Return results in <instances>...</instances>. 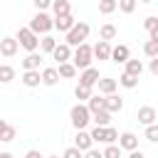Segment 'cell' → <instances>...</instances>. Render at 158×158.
Wrapping results in <instances>:
<instances>
[{
    "mask_svg": "<svg viewBox=\"0 0 158 158\" xmlns=\"http://www.w3.org/2000/svg\"><path fill=\"white\" fill-rule=\"evenodd\" d=\"M69 118H72V126L77 128V131H81V128H86V123L91 121V111H89V106L86 104H74L72 106V111H69Z\"/></svg>",
    "mask_w": 158,
    "mask_h": 158,
    "instance_id": "1",
    "label": "cell"
},
{
    "mask_svg": "<svg viewBox=\"0 0 158 158\" xmlns=\"http://www.w3.org/2000/svg\"><path fill=\"white\" fill-rule=\"evenodd\" d=\"M91 59H94V49H91V44H86V42H81V44L74 49V54H72V62H74L77 69L91 67Z\"/></svg>",
    "mask_w": 158,
    "mask_h": 158,
    "instance_id": "2",
    "label": "cell"
},
{
    "mask_svg": "<svg viewBox=\"0 0 158 158\" xmlns=\"http://www.w3.org/2000/svg\"><path fill=\"white\" fill-rule=\"evenodd\" d=\"M89 30H91V27H89L86 22H77V25H74V27L67 32V40H64V42H67L69 47H79L81 42H86Z\"/></svg>",
    "mask_w": 158,
    "mask_h": 158,
    "instance_id": "3",
    "label": "cell"
},
{
    "mask_svg": "<svg viewBox=\"0 0 158 158\" xmlns=\"http://www.w3.org/2000/svg\"><path fill=\"white\" fill-rule=\"evenodd\" d=\"M15 37H17L20 47H25L27 52H37V47H40V35H37V32H32L30 27H20Z\"/></svg>",
    "mask_w": 158,
    "mask_h": 158,
    "instance_id": "4",
    "label": "cell"
},
{
    "mask_svg": "<svg viewBox=\"0 0 158 158\" xmlns=\"http://www.w3.org/2000/svg\"><path fill=\"white\" fill-rule=\"evenodd\" d=\"M52 27H54V20H52L47 12H40V10H37V15L30 20V30L37 32V35H49Z\"/></svg>",
    "mask_w": 158,
    "mask_h": 158,
    "instance_id": "5",
    "label": "cell"
},
{
    "mask_svg": "<svg viewBox=\"0 0 158 158\" xmlns=\"http://www.w3.org/2000/svg\"><path fill=\"white\" fill-rule=\"evenodd\" d=\"M99 79H101V77H99V69H94V67H86V69H81V74H79V84H81V86H91V89H94V86L99 84Z\"/></svg>",
    "mask_w": 158,
    "mask_h": 158,
    "instance_id": "6",
    "label": "cell"
},
{
    "mask_svg": "<svg viewBox=\"0 0 158 158\" xmlns=\"http://www.w3.org/2000/svg\"><path fill=\"white\" fill-rule=\"evenodd\" d=\"M17 49H20L17 37H2V40H0V54H2V57H15Z\"/></svg>",
    "mask_w": 158,
    "mask_h": 158,
    "instance_id": "7",
    "label": "cell"
},
{
    "mask_svg": "<svg viewBox=\"0 0 158 158\" xmlns=\"http://www.w3.org/2000/svg\"><path fill=\"white\" fill-rule=\"evenodd\" d=\"M136 118H138V123L151 126V123H156V121H158V114H156V109H153V106H141V109H138V114H136Z\"/></svg>",
    "mask_w": 158,
    "mask_h": 158,
    "instance_id": "8",
    "label": "cell"
},
{
    "mask_svg": "<svg viewBox=\"0 0 158 158\" xmlns=\"http://www.w3.org/2000/svg\"><path fill=\"white\" fill-rule=\"evenodd\" d=\"M91 49H94V57H96L99 62H106V59H111V49H114V47H111L106 40H99Z\"/></svg>",
    "mask_w": 158,
    "mask_h": 158,
    "instance_id": "9",
    "label": "cell"
},
{
    "mask_svg": "<svg viewBox=\"0 0 158 158\" xmlns=\"http://www.w3.org/2000/svg\"><path fill=\"white\" fill-rule=\"evenodd\" d=\"M22 84L30 86V89L40 86V84H42V72H40V69H25V72H22Z\"/></svg>",
    "mask_w": 158,
    "mask_h": 158,
    "instance_id": "10",
    "label": "cell"
},
{
    "mask_svg": "<svg viewBox=\"0 0 158 158\" xmlns=\"http://www.w3.org/2000/svg\"><path fill=\"white\" fill-rule=\"evenodd\" d=\"M118 146H121V151H136L138 148V136L131 133V131H123L118 136Z\"/></svg>",
    "mask_w": 158,
    "mask_h": 158,
    "instance_id": "11",
    "label": "cell"
},
{
    "mask_svg": "<svg viewBox=\"0 0 158 158\" xmlns=\"http://www.w3.org/2000/svg\"><path fill=\"white\" fill-rule=\"evenodd\" d=\"M74 146L79 148V151H89L91 146H94V138H91V133L89 131H77V136H74Z\"/></svg>",
    "mask_w": 158,
    "mask_h": 158,
    "instance_id": "12",
    "label": "cell"
},
{
    "mask_svg": "<svg viewBox=\"0 0 158 158\" xmlns=\"http://www.w3.org/2000/svg\"><path fill=\"white\" fill-rule=\"evenodd\" d=\"M128 59H131V52H128L126 44H116V47L111 49V62H116V64H126Z\"/></svg>",
    "mask_w": 158,
    "mask_h": 158,
    "instance_id": "13",
    "label": "cell"
},
{
    "mask_svg": "<svg viewBox=\"0 0 158 158\" xmlns=\"http://www.w3.org/2000/svg\"><path fill=\"white\" fill-rule=\"evenodd\" d=\"M74 25H77V20H74L72 12H69V15H59V17H54V27H57L59 32H69Z\"/></svg>",
    "mask_w": 158,
    "mask_h": 158,
    "instance_id": "14",
    "label": "cell"
},
{
    "mask_svg": "<svg viewBox=\"0 0 158 158\" xmlns=\"http://www.w3.org/2000/svg\"><path fill=\"white\" fill-rule=\"evenodd\" d=\"M52 57H54L59 64H64V62H69V59H72V47H69L67 42H62V44H57V47H54Z\"/></svg>",
    "mask_w": 158,
    "mask_h": 158,
    "instance_id": "15",
    "label": "cell"
},
{
    "mask_svg": "<svg viewBox=\"0 0 158 158\" xmlns=\"http://www.w3.org/2000/svg\"><path fill=\"white\" fill-rule=\"evenodd\" d=\"M59 79H62V77H59V69H57V67L42 69V84H44V86H54Z\"/></svg>",
    "mask_w": 158,
    "mask_h": 158,
    "instance_id": "16",
    "label": "cell"
},
{
    "mask_svg": "<svg viewBox=\"0 0 158 158\" xmlns=\"http://www.w3.org/2000/svg\"><path fill=\"white\" fill-rule=\"evenodd\" d=\"M96 86H99V91H101V94L106 96V94H114V91H116V86H118V81H116V79H111V77H101Z\"/></svg>",
    "mask_w": 158,
    "mask_h": 158,
    "instance_id": "17",
    "label": "cell"
},
{
    "mask_svg": "<svg viewBox=\"0 0 158 158\" xmlns=\"http://www.w3.org/2000/svg\"><path fill=\"white\" fill-rule=\"evenodd\" d=\"M104 99H106V111L116 114V111H121V109H123V99H121L118 94H106Z\"/></svg>",
    "mask_w": 158,
    "mask_h": 158,
    "instance_id": "18",
    "label": "cell"
},
{
    "mask_svg": "<svg viewBox=\"0 0 158 158\" xmlns=\"http://www.w3.org/2000/svg\"><path fill=\"white\" fill-rule=\"evenodd\" d=\"M40 62H42V57H40L37 52H30V54L22 59V69H40Z\"/></svg>",
    "mask_w": 158,
    "mask_h": 158,
    "instance_id": "19",
    "label": "cell"
},
{
    "mask_svg": "<svg viewBox=\"0 0 158 158\" xmlns=\"http://www.w3.org/2000/svg\"><path fill=\"white\" fill-rule=\"evenodd\" d=\"M52 10H54V17H59V15H69L72 12V5H69V0H54L52 2Z\"/></svg>",
    "mask_w": 158,
    "mask_h": 158,
    "instance_id": "20",
    "label": "cell"
},
{
    "mask_svg": "<svg viewBox=\"0 0 158 158\" xmlns=\"http://www.w3.org/2000/svg\"><path fill=\"white\" fill-rule=\"evenodd\" d=\"M118 84H121L123 89H136V86H138V77H133V74L123 72V74L118 77Z\"/></svg>",
    "mask_w": 158,
    "mask_h": 158,
    "instance_id": "21",
    "label": "cell"
},
{
    "mask_svg": "<svg viewBox=\"0 0 158 158\" xmlns=\"http://www.w3.org/2000/svg\"><path fill=\"white\" fill-rule=\"evenodd\" d=\"M91 121H94L96 126H109V121H111V111H106V109H101V111H96V114H91Z\"/></svg>",
    "mask_w": 158,
    "mask_h": 158,
    "instance_id": "22",
    "label": "cell"
},
{
    "mask_svg": "<svg viewBox=\"0 0 158 158\" xmlns=\"http://www.w3.org/2000/svg\"><path fill=\"white\" fill-rule=\"evenodd\" d=\"M126 72L133 74V77H141V74H143V62H141V59H128V62H126Z\"/></svg>",
    "mask_w": 158,
    "mask_h": 158,
    "instance_id": "23",
    "label": "cell"
},
{
    "mask_svg": "<svg viewBox=\"0 0 158 158\" xmlns=\"http://www.w3.org/2000/svg\"><path fill=\"white\" fill-rule=\"evenodd\" d=\"M59 77H62V79H72V77H77V67H74V62H64V64H59Z\"/></svg>",
    "mask_w": 158,
    "mask_h": 158,
    "instance_id": "24",
    "label": "cell"
},
{
    "mask_svg": "<svg viewBox=\"0 0 158 158\" xmlns=\"http://www.w3.org/2000/svg\"><path fill=\"white\" fill-rule=\"evenodd\" d=\"M86 106H89V111H91V114H96V111L106 109V99H104V96H91V99L86 101Z\"/></svg>",
    "mask_w": 158,
    "mask_h": 158,
    "instance_id": "25",
    "label": "cell"
},
{
    "mask_svg": "<svg viewBox=\"0 0 158 158\" xmlns=\"http://www.w3.org/2000/svg\"><path fill=\"white\" fill-rule=\"evenodd\" d=\"M15 79V69L10 64H0V84H10Z\"/></svg>",
    "mask_w": 158,
    "mask_h": 158,
    "instance_id": "26",
    "label": "cell"
},
{
    "mask_svg": "<svg viewBox=\"0 0 158 158\" xmlns=\"http://www.w3.org/2000/svg\"><path fill=\"white\" fill-rule=\"evenodd\" d=\"M74 96L84 104V101H89L94 94H91V86H81V84H77V89H74Z\"/></svg>",
    "mask_w": 158,
    "mask_h": 158,
    "instance_id": "27",
    "label": "cell"
},
{
    "mask_svg": "<svg viewBox=\"0 0 158 158\" xmlns=\"http://www.w3.org/2000/svg\"><path fill=\"white\" fill-rule=\"evenodd\" d=\"M118 7V0H99V12L101 15H111Z\"/></svg>",
    "mask_w": 158,
    "mask_h": 158,
    "instance_id": "28",
    "label": "cell"
},
{
    "mask_svg": "<svg viewBox=\"0 0 158 158\" xmlns=\"http://www.w3.org/2000/svg\"><path fill=\"white\" fill-rule=\"evenodd\" d=\"M99 37H101V40H106V42H109V40H114V37H116V27H114L111 22L101 25V30H99Z\"/></svg>",
    "mask_w": 158,
    "mask_h": 158,
    "instance_id": "29",
    "label": "cell"
},
{
    "mask_svg": "<svg viewBox=\"0 0 158 158\" xmlns=\"http://www.w3.org/2000/svg\"><path fill=\"white\" fill-rule=\"evenodd\" d=\"M89 133H91L94 143H106V126H94Z\"/></svg>",
    "mask_w": 158,
    "mask_h": 158,
    "instance_id": "30",
    "label": "cell"
},
{
    "mask_svg": "<svg viewBox=\"0 0 158 158\" xmlns=\"http://www.w3.org/2000/svg\"><path fill=\"white\" fill-rule=\"evenodd\" d=\"M40 47H42V52H54V47H57V40L54 37H49V35H44L42 40H40Z\"/></svg>",
    "mask_w": 158,
    "mask_h": 158,
    "instance_id": "31",
    "label": "cell"
},
{
    "mask_svg": "<svg viewBox=\"0 0 158 158\" xmlns=\"http://www.w3.org/2000/svg\"><path fill=\"white\" fill-rule=\"evenodd\" d=\"M143 54H146V57H151V59H153V57H158V42H156V40H148V42L143 44Z\"/></svg>",
    "mask_w": 158,
    "mask_h": 158,
    "instance_id": "32",
    "label": "cell"
},
{
    "mask_svg": "<svg viewBox=\"0 0 158 158\" xmlns=\"http://www.w3.org/2000/svg\"><path fill=\"white\" fill-rule=\"evenodd\" d=\"M104 158H121V146L109 143V146L104 148Z\"/></svg>",
    "mask_w": 158,
    "mask_h": 158,
    "instance_id": "33",
    "label": "cell"
},
{
    "mask_svg": "<svg viewBox=\"0 0 158 158\" xmlns=\"http://www.w3.org/2000/svg\"><path fill=\"white\" fill-rule=\"evenodd\" d=\"M136 2H138V0H118V10L126 12V15H131V12L136 10Z\"/></svg>",
    "mask_w": 158,
    "mask_h": 158,
    "instance_id": "34",
    "label": "cell"
},
{
    "mask_svg": "<svg viewBox=\"0 0 158 158\" xmlns=\"http://www.w3.org/2000/svg\"><path fill=\"white\" fill-rule=\"evenodd\" d=\"M15 136H17V131H15V126H7L2 133H0V141L2 143H10V141H15Z\"/></svg>",
    "mask_w": 158,
    "mask_h": 158,
    "instance_id": "35",
    "label": "cell"
},
{
    "mask_svg": "<svg viewBox=\"0 0 158 158\" xmlns=\"http://www.w3.org/2000/svg\"><path fill=\"white\" fill-rule=\"evenodd\" d=\"M146 138L153 141V143H158V121L151 123V126H146Z\"/></svg>",
    "mask_w": 158,
    "mask_h": 158,
    "instance_id": "36",
    "label": "cell"
},
{
    "mask_svg": "<svg viewBox=\"0 0 158 158\" xmlns=\"http://www.w3.org/2000/svg\"><path fill=\"white\" fill-rule=\"evenodd\" d=\"M62 158H84V151H79L77 146H69L67 151H64V156Z\"/></svg>",
    "mask_w": 158,
    "mask_h": 158,
    "instance_id": "37",
    "label": "cell"
},
{
    "mask_svg": "<svg viewBox=\"0 0 158 158\" xmlns=\"http://www.w3.org/2000/svg\"><path fill=\"white\" fill-rule=\"evenodd\" d=\"M116 141H118V131L106 126V143H116Z\"/></svg>",
    "mask_w": 158,
    "mask_h": 158,
    "instance_id": "38",
    "label": "cell"
},
{
    "mask_svg": "<svg viewBox=\"0 0 158 158\" xmlns=\"http://www.w3.org/2000/svg\"><path fill=\"white\" fill-rule=\"evenodd\" d=\"M143 27H146L148 32H151V30H156V27H158V17H153V15H151V17H146V20H143Z\"/></svg>",
    "mask_w": 158,
    "mask_h": 158,
    "instance_id": "39",
    "label": "cell"
},
{
    "mask_svg": "<svg viewBox=\"0 0 158 158\" xmlns=\"http://www.w3.org/2000/svg\"><path fill=\"white\" fill-rule=\"evenodd\" d=\"M32 2H35V7H37L40 12H44L47 7H52V2H54V0H32Z\"/></svg>",
    "mask_w": 158,
    "mask_h": 158,
    "instance_id": "40",
    "label": "cell"
},
{
    "mask_svg": "<svg viewBox=\"0 0 158 158\" xmlns=\"http://www.w3.org/2000/svg\"><path fill=\"white\" fill-rule=\"evenodd\" d=\"M84 158H104V153L96 148H89V151H84Z\"/></svg>",
    "mask_w": 158,
    "mask_h": 158,
    "instance_id": "41",
    "label": "cell"
},
{
    "mask_svg": "<svg viewBox=\"0 0 158 158\" xmlns=\"http://www.w3.org/2000/svg\"><path fill=\"white\" fill-rule=\"evenodd\" d=\"M148 69H151V74H156V77H158V57H153V59H151Z\"/></svg>",
    "mask_w": 158,
    "mask_h": 158,
    "instance_id": "42",
    "label": "cell"
},
{
    "mask_svg": "<svg viewBox=\"0 0 158 158\" xmlns=\"http://www.w3.org/2000/svg\"><path fill=\"white\" fill-rule=\"evenodd\" d=\"M128 158H146V156H143V153L136 148V151H128Z\"/></svg>",
    "mask_w": 158,
    "mask_h": 158,
    "instance_id": "43",
    "label": "cell"
},
{
    "mask_svg": "<svg viewBox=\"0 0 158 158\" xmlns=\"http://www.w3.org/2000/svg\"><path fill=\"white\" fill-rule=\"evenodd\" d=\"M25 158H42V156H40V151H27Z\"/></svg>",
    "mask_w": 158,
    "mask_h": 158,
    "instance_id": "44",
    "label": "cell"
},
{
    "mask_svg": "<svg viewBox=\"0 0 158 158\" xmlns=\"http://www.w3.org/2000/svg\"><path fill=\"white\" fill-rule=\"evenodd\" d=\"M148 35H151V40H156V42H158V27H156V30H151Z\"/></svg>",
    "mask_w": 158,
    "mask_h": 158,
    "instance_id": "45",
    "label": "cell"
},
{
    "mask_svg": "<svg viewBox=\"0 0 158 158\" xmlns=\"http://www.w3.org/2000/svg\"><path fill=\"white\" fill-rule=\"evenodd\" d=\"M0 158H15V156H12V153H7V151H5V153H0Z\"/></svg>",
    "mask_w": 158,
    "mask_h": 158,
    "instance_id": "46",
    "label": "cell"
},
{
    "mask_svg": "<svg viewBox=\"0 0 158 158\" xmlns=\"http://www.w3.org/2000/svg\"><path fill=\"white\" fill-rule=\"evenodd\" d=\"M141 2H153V0H141Z\"/></svg>",
    "mask_w": 158,
    "mask_h": 158,
    "instance_id": "47",
    "label": "cell"
},
{
    "mask_svg": "<svg viewBox=\"0 0 158 158\" xmlns=\"http://www.w3.org/2000/svg\"><path fill=\"white\" fill-rule=\"evenodd\" d=\"M47 158H59V156H47Z\"/></svg>",
    "mask_w": 158,
    "mask_h": 158,
    "instance_id": "48",
    "label": "cell"
},
{
    "mask_svg": "<svg viewBox=\"0 0 158 158\" xmlns=\"http://www.w3.org/2000/svg\"><path fill=\"white\" fill-rule=\"evenodd\" d=\"M0 40H2V37H0Z\"/></svg>",
    "mask_w": 158,
    "mask_h": 158,
    "instance_id": "49",
    "label": "cell"
}]
</instances>
